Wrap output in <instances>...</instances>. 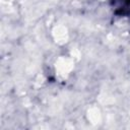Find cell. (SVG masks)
Here are the masks:
<instances>
[{
	"mask_svg": "<svg viewBox=\"0 0 130 130\" xmlns=\"http://www.w3.org/2000/svg\"><path fill=\"white\" fill-rule=\"evenodd\" d=\"M114 13L119 16H130V0H111Z\"/></svg>",
	"mask_w": 130,
	"mask_h": 130,
	"instance_id": "1",
	"label": "cell"
}]
</instances>
